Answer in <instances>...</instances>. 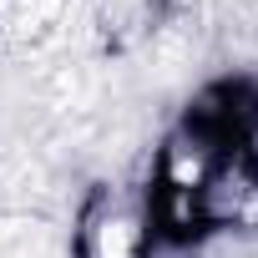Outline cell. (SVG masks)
Returning a JSON list of instances; mask_svg holds the SVG:
<instances>
[{
	"label": "cell",
	"instance_id": "obj_1",
	"mask_svg": "<svg viewBox=\"0 0 258 258\" xmlns=\"http://www.w3.org/2000/svg\"><path fill=\"white\" fill-rule=\"evenodd\" d=\"M157 228L147 213V198L96 187L76 218V258H152Z\"/></svg>",
	"mask_w": 258,
	"mask_h": 258
},
{
	"label": "cell",
	"instance_id": "obj_2",
	"mask_svg": "<svg viewBox=\"0 0 258 258\" xmlns=\"http://www.w3.org/2000/svg\"><path fill=\"white\" fill-rule=\"evenodd\" d=\"M61 21H66V0H16L11 36H16L26 51H36V46H46V41L61 31Z\"/></svg>",
	"mask_w": 258,
	"mask_h": 258
}]
</instances>
